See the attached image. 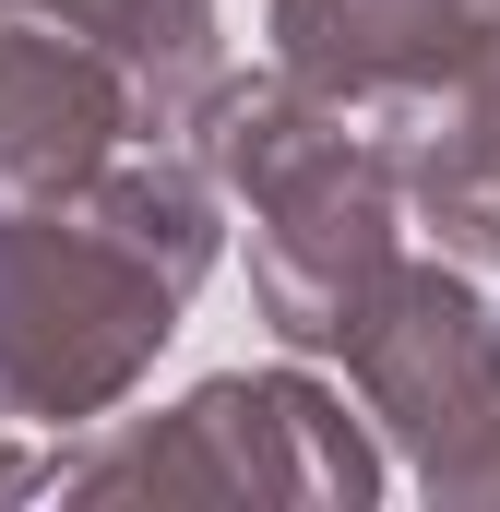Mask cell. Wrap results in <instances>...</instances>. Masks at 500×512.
<instances>
[{
	"instance_id": "1",
	"label": "cell",
	"mask_w": 500,
	"mask_h": 512,
	"mask_svg": "<svg viewBox=\"0 0 500 512\" xmlns=\"http://www.w3.org/2000/svg\"><path fill=\"white\" fill-rule=\"evenodd\" d=\"M227 251V191L203 155L120 143L48 203H0V417L96 429L179 334L191 286Z\"/></svg>"
},
{
	"instance_id": "2",
	"label": "cell",
	"mask_w": 500,
	"mask_h": 512,
	"mask_svg": "<svg viewBox=\"0 0 500 512\" xmlns=\"http://www.w3.org/2000/svg\"><path fill=\"white\" fill-rule=\"evenodd\" d=\"M191 155L203 179L250 215V298L274 322V346L334 358L381 298V274L405 262V167H393V120H358L286 72H215L191 108Z\"/></svg>"
},
{
	"instance_id": "3",
	"label": "cell",
	"mask_w": 500,
	"mask_h": 512,
	"mask_svg": "<svg viewBox=\"0 0 500 512\" xmlns=\"http://www.w3.org/2000/svg\"><path fill=\"white\" fill-rule=\"evenodd\" d=\"M72 501H286V512H370L381 441L346 417V393L310 370H215L155 417H96L84 453L48 465Z\"/></svg>"
},
{
	"instance_id": "4",
	"label": "cell",
	"mask_w": 500,
	"mask_h": 512,
	"mask_svg": "<svg viewBox=\"0 0 500 512\" xmlns=\"http://www.w3.org/2000/svg\"><path fill=\"white\" fill-rule=\"evenodd\" d=\"M334 358L429 501L500 512V310L465 286V262H393Z\"/></svg>"
},
{
	"instance_id": "5",
	"label": "cell",
	"mask_w": 500,
	"mask_h": 512,
	"mask_svg": "<svg viewBox=\"0 0 500 512\" xmlns=\"http://www.w3.org/2000/svg\"><path fill=\"white\" fill-rule=\"evenodd\" d=\"M500 36V0H274V72L358 108L417 120L441 108Z\"/></svg>"
},
{
	"instance_id": "6",
	"label": "cell",
	"mask_w": 500,
	"mask_h": 512,
	"mask_svg": "<svg viewBox=\"0 0 500 512\" xmlns=\"http://www.w3.org/2000/svg\"><path fill=\"white\" fill-rule=\"evenodd\" d=\"M120 143H155L131 84L60 24L0 12V203H48L72 179H96Z\"/></svg>"
},
{
	"instance_id": "7",
	"label": "cell",
	"mask_w": 500,
	"mask_h": 512,
	"mask_svg": "<svg viewBox=\"0 0 500 512\" xmlns=\"http://www.w3.org/2000/svg\"><path fill=\"white\" fill-rule=\"evenodd\" d=\"M12 12H36V24H60V36H84V48L131 84V108H143L155 143L191 120V108H203V84L227 72V12H215V0H12Z\"/></svg>"
},
{
	"instance_id": "8",
	"label": "cell",
	"mask_w": 500,
	"mask_h": 512,
	"mask_svg": "<svg viewBox=\"0 0 500 512\" xmlns=\"http://www.w3.org/2000/svg\"><path fill=\"white\" fill-rule=\"evenodd\" d=\"M24 489H48V453H24V441H0V501H24Z\"/></svg>"
},
{
	"instance_id": "9",
	"label": "cell",
	"mask_w": 500,
	"mask_h": 512,
	"mask_svg": "<svg viewBox=\"0 0 500 512\" xmlns=\"http://www.w3.org/2000/svg\"><path fill=\"white\" fill-rule=\"evenodd\" d=\"M465 84H477V96H500V36H489V60H477V72H465Z\"/></svg>"
},
{
	"instance_id": "10",
	"label": "cell",
	"mask_w": 500,
	"mask_h": 512,
	"mask_svg": "<svg viewBox=\"0 0 500 512\" xmlns=\"http://www.w3.org/2000/svg\"><path fill=\"white\" fill-rule=\"evenodd\" d=\"M0 12H12V0H0Z\"/></svg>"
}]
</instances>
